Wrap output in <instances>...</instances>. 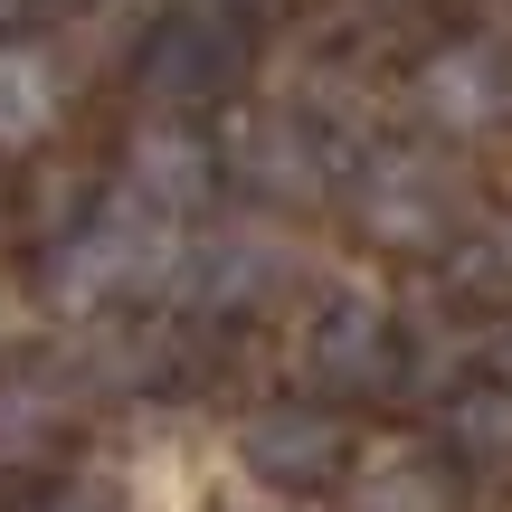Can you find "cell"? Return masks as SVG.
I'll return each instance as SVG.
<instances>
[{
    "label": "cell",
    "instance_id": "7",
    "mask_svg": "<svg viewBox=\"0 0 512 512\" xmlns=\"http://www.w3.org/2000/svg\"><path fill=\"white\" fill-rule=\"evenodd\" d=\"M361 512H456V475L437 456H408V446H380L361 465Z\"/></svg>",
    "mask_w": 512,
    "mask_h": 512
},
{
    "label": "cell",
    "instance_id": "10",
    "mask_svg": "<svg viewBox=\"0 0 512 512\" xmlns=\"http://www.w3.org/2000/svg\"><path fill=\"white\" fill-rule=\"evenodd\" d=\"M19 10H29V0H0V29H10V19H19Z\"/></svg>",
    "mask_w": 512,
    "mask_h": 512
},
{
    "label": "cell",
    "instance_id": "1",
    "mask_svg": "<svg viewBox=\"0 0 512 512\" xmlns=\"http://www.w3.org/2000/svg\"><path fill=\"white\" fill-rule=\"evenodd\" d=\"M181 219H162L152 200H133V190H114L105 219L86 228V238H67L57 256V304H105V294H152V285H181Z\"/></svg>",
    "mask_w": 512,
    "mask_h": 512
},
{
    "label": "cell",
    "instance_id": "6",
    "mask_svg": "<svg viewBox=\"0 0 512 512\" xmlns=\"http://www.w3.org/2000/svg\"><path fill=\"white\" fill-rule=\"evenodd\" d=\"M57 124V67L29 48V38H0V143H38Z\"/></svg>",
    "mask_w": 512,
    "mask_h": 512
},
{
    "label": "cell",
    "instance_id": "2",
    "mask_svg": "<svg viewBox=\"0 0 512 512\" xmlns=\"http://www.w3.org/2000/svg\"><path fill=\"white\" fill-rule=\"evenodd\" d=\"M418 105L446 133H503L512 124V48L494 38H456L418 67Z\"/></svg>",
    "mask_w": 512,
    "mask_h": 512
},
{
    "label": "cell",
    "instance_id": "3",
    "mask_svg": "<svg viewBox=\"0 0 512 512\" xmlns=\"http://www.w3.org/2000/svg\"><path fill=\"white\" fill-rule=\"evenodd\" d=\"M456 209H465L456 171L427 162V152H380L370 181H361V219L380 228V238H437Z\"/></svg>",
    "mask_w": 512,
    "mask_h": 512
},
{
    "label": "cell",
    "instance_id": "9",
    "mask_svg": "<svg viewBox=\"0 0 512 512\" xmlns=\"http://www.w3.org/2000/svg\"><path fill=\"white\" fill-rule=\"evenodd\" d=\"M38 512H114V494H105V484H67V494H48Z\"/></svg>",
    "mask_w": 512,
    "mask_h": 512
},
{
    "label": "cell",
    "instance_id": "11",
    "mask_svg": "<svg viewBox=\"0 0 512 512\" xmlns=\"http://www.w3.org/2000/svg\"><path fill=\"white\" fill-rule=\"evenodd\" d=\"M503 380H512V332H503Z\"/></svg>",
    "mask_w": 512,
    "mask_h": 512
},
{
    "label": "cell",
    "instance_id": "5",
    "mask_svg": "<svg viewBox=\"0 0 512 512\" xmlns=\"http://www.w3.org/2000/svg\"><path fill=\"white\" fill-rule=\"evenodd\" d=\"M200 181H209V162H200V143H190V133H143V143H133V162H124V190L133 200H152L162 209V219H181L190 200H200Z\"/></svg>",
    "mask_w": 512,
    "mask_h": 512
},
{
    "label": "cell",
    "instance_id": "8",
    "mask_svg": "<svg viewBox=\"0 0 512 512\" xmlns=\"http://www.w3.org/2000/svg\"><path fill=\"white\" fill-rule=\"evenodd\" d=\"M456 437H465V456L512 465V389H484V399H465V408H456Z\"/></svg>",
    "mask_w": 512,
    "mask_h": 512
},
{
    "label": "cell",
    "instance_id": "12",
    "mask_svg": "<svg viewBox=\"0 0 512 512\" xmlns=\"http://www.w3.org/2000/svg\"><path fill=\"white\" fill-rule=\"evenodd\" d=\"M275 512H285V503H275Z\"/></svg>",
    "mask_w": 512,
    "mask_h": 512
},
{
    "label": "cell",
    "instance_id": "4",
    "mask_svg": "<svg viewBox=\"0 0 512 512\" xmlns=\"http://www.w3.org/2000/svg\"><path fill=\"white\" fill-rule=\"evenodd\" d=\"M332 456H342V427H332L323 408H275V418L247 427V465L266 484H313Z\"/></svg>",
    "mask_w": 512,
    "mask_h": 512
}]
</instances>
